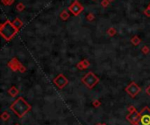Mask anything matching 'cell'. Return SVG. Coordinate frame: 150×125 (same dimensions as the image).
Instances as JSON below:
<instances>
[{"instance_id":"cell-3","label":"cell","mask_w":150,"mask_h":125,"mask_svg":"<svg viewBox=\"0 0 150 125\" xmlns=\"http://www.w3.org/2000/svg\"><path fill=\"white\" fill-rule=\"evenodd\" d=\"M137 125H150V109L148 107L143 108L140 112V119Z\"/></svg>"},{"instance_id":"cell-4","label":"cell","mask_w":150,"mask_h":125,"mask_svg":"<svg viewBox=\"0 0 150 125\" xmlns=\"http://www.w3.org/2000/svg\"><path fill=\"white\" fill-rule=\"evenodd\" d=\"M98 79L96 78V76L92 73H89L86 74V76L82 79V82L88 87L89 88H92L98 82Z\"/></svg>"},{"instance_id":"cell-13","label":"cell","mask_w":150,"mask_h":125,"mask_svg":"<svg viewBox=\"0 0 150 125\" xmlns=\"http://www.w3.org/2000/svg\"><path fill=\"white\" fill-rule=\"evenodd\" d=\"M102 125H106V124H102Z\"/></svg>"},{"instance_id":"cell-7","label":"cell","mask_w":150,"mask_h":125,"mask_svg":"<svg viewBox=\"0 0 150 125\" xmlns=\"http://www.w3.org/2000/svg\"><path fill=\"white\" fill-rule=\"evenodd\" d=\"M54 83H56V85H57L58 87H59L60 88H62L63 87L65 86V85L67 84V82H68V80H67V79L65 78L63 75H59V76L57 77V78L56 79V80H54Z\"/></svg>"},{"instance_id":"cell-10","label":"cell","mask_w":150,"mask_h":125,"mask_svg":"<svg viewBox=\"0 0 150 125\" xmlns=\"http://www.w3.org/2000/svg\"><path fill=\"white\" fill-rule=\"evenodd\" d=\"M128 110L130 111V112H132V111H134V110H135V108H134V107H132V106H131V107H129Z\"/></svg>"},{"instance_id":"cell-14","label":"cell","mask_w":150,"mask_h":125,"mask_svg":"<svg viewBox=\"0 0 150 125\" xmlns=\"http://www.w3.org/2000/svg\"><path fill=\"white\" fill-rule=\"evenodd\" d=\"M16 125H20V124H16Z\"/></svg>"},{"instance_id":"cell-5","label":"cell","mask_w":150,"mask_h":125,"mask_svg":"<svg viewBox=\"0 0 150 125\" xmlns=\"http://www.w3.org/2000/svg\"><path fill=\"white\" fill-rule=\"evenodd\" d=\"M126 91L132 97H135L136 95L140 93V88L135 83H131V84L126 88Z\"/></svg>"},{"instance_id":"cell-12","label":"cell","mask_w":150,"mask_h":125,"mask_svg":"<svg viewBox=\"0 0 150 125\" xmlns=\"http://www.w3.org/2000/svg\"><path fill=\"white\" fill-rule=\"evenodd\" d=\"M98 125H102V124H100V123H99V124H98Z\"/></svg>"},{"instance_id":"cell-6","label":"cell","mask_w":150,"mask_h":125,"mask_svg":"<svg viewBox=\"0 0 150 125\" xmlns=\"http://www.w3.org/2000/svg\"><path fill=\"white\" fill-rule=\"evenodd\" d=\"M126 119L132 123V125H137L138 122L140 119V112L134 110L132 112H130V114L126 116Z\"/></svg>"},{"instance_id":"cell-11","label":"cell","mask_w":150,"mask_h":125,"mask_svg":"<svg viewBox=\"0 0 150 125\" xmlns=\"http://www.w3.org/2000/svg\"><path fill=\"white\" fill-rule=\"evenodd\" d=\"M146 94H148V95H150V87H148V88H146Z\"/></svg>"},{"instance_id":"cell-8","label":"cell","mask_w":150,"mask_h":125,"mask_svg":"<svg viewBox=\"0 0 150 125\" xmlns=\"http://www.w3.org/2000/svg\"><path fill=\"white\" fill-rule=\"evenodd\" d=\"M1 118H2L4 121H7V120L10 118V115L8 114L7 112H4L2 115H1Z\"/></svg>"},{"instance_id":"cell-9","label":"cell","mask_w":150,"mask_h":125,"mask_svg":"<svg viewBox=\"0 0 150 125\" xmlns=\"http://www.w3.org/2000/svg\"><path fill=\"white\" fill-rule=\"evenodd\" d=\"M9 93L11 94L12 96H15V95H16L17 94H18V90H17L15 88H12L11 89H10Z\"/></svg>"},{"instance_id":"cell-1","label":"cell","mask_w":150,"mask_h":125,"mask_svg":"<svg viewBox=\"0 0 150 125\" xmlns=\"http://www.w3.org/2000/svg\"><path fill=\"white\" fill-rule=\"evenodd\" d=\"M11 109L18 116L22 117L26 114L28 111L31 110V105L28 104L23 98H18L12 105L11 106Z\"/></svg>"},{"instance_id":"cell-2","label":"cell","mask_w":150,"mask_h":125,"mask_svg":"<svg viewBox=\"0 0 150 125\" xmlns=\"http://www.w3.org/2000/svg\"><path fill=\"white\" fill-rule=\"evenodd\" d=\"M17 31H18V28L13 26L12 24H11L9 21L4 23L2 25V29H1V32H2L3 37L6 38L7 40L11 39L14 36V34L17 32Z\"/></svg>"}]
</instances>
